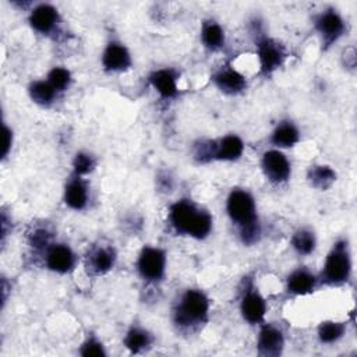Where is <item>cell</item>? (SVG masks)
<instances>
[{"instance_id": "obj_9", "label": "cell", "mask_w": 357, "mask_h": 357, "mask_svg": "<svg viewBox=\"0 0 357 357\" xmlns=\"http://www.w3.org/2000/svg\"><path fill=\"white\" fill-rule=\"evenodd\" d=\"M28 22L31 28L38 33L50 35L57 29L60 22V15L54 6L47 3H40L31 10Z\"/></svg>"}, {"instance_id": "obj_31", "label": "cell", "mask_w": 357, "mask_h": 357, "mask_svg": "<svg viewBox=\"0 0 357 357\" xmlns=\"http://www.w3.org/2000/svg\"><path fill=\"white\" fill-rule=\"evenodd\" d=\"M52 234L46 229H36L29 236V243L33 248H47L50 245Z\"/></svg>"}, {"instance_id": "obj_10", "label": "cell", "mask_w": 357, "mask_h": 357, "mask_svg": "<svg viewBox=\"0 0 357 357\" xmlns=\"http://www.w3.org/2000/svg\"><path fill=\"white\" fill-rule=\"evenodd\" d=\"M240 312L244 321L251 325H257L264 321L266 312V303L255 287L248 286L247 290L243 293L240 301Z\"/></svg>"}, {"instance_id": "obj_13", "label": "cell", "mask_w": 357, "mask_h": 357, "mask_svg": "<svg viewBox=\"0 0 357 357\" xmlns=\"http://www.w3.org/2000/svg\"><path fill=\"white\" fill-rule=\"evenodd\" d=\"M45 262L47 269L64 275L73 271L75 265V254L67 244H50L46 248Z\"/></svg>"}, {"instance_id": "obj_24", "label": "cell", "mask_w": 357, "mask_h": 357, "mask_svg": "<svg viewBox=\"0 0 357 357\" xmlns=\"http://www.w3.org/2000/svg\"><path fill=\"white\" fill-rule=\"evenodd\" d=\"M151 344H152V335L141 326H131L124 336V346L131 353H139L148 349Z\"/></svg>"}, {"instance_id": "obj_28", "label": "cell", "mask_w": 357, "mask_h": 357, "mask_svg": "<svg viewBox=\"0 0 357 357\" xmlns=\"http://www.w3.org/2000/svg\"><path fill=\"white\" fill-rule=\"evenodd\" d=\"M47 81L57 92H63L71 84V73L64 67H53L47 74Z\"/></svg>"}, {"instance_id": "obj_18", "label": "cell", "mask_w": 357, "mask_h": 357, "mask_svg": "<svg viewBox=\"0 0 357 357\" xmlns=\"http://www.w3.org/2000/svg\"><path fill=\"white\" fill-rule=\"evenodd\" d=\"M244 152V142L236 134H227L215 139V160L234 162L241 158Z\"/></svg>"}, {"instance_id": "obj_25", "label": "cell", "mask_w": 357, "mask_h": 357, "mask_svg": "<svg viewBox=\"0 0 357 357\" xmlns=\"http://www.w3.org/2000/svg\"><path fill=\"white\" fill-rule=\"evenodd\" d=\"M290 244L298 255H310L315 250L317 238L314 231H311L310 229L301 227L294 231V234L291 236Z\"/></svg>"}, {"instance_id": "obj_3", "label": "cell", "mask_w": 357, "mask_h": 357, "mask_svg": "<svg viewBox=\"0 0 357 357\" xmlns=\"http://www.w3.org/2000/svg\"><path fill=\"white\" fill-rule=\"evenodd\" d=\"M351 266L349 241L340 238L328 252L319 280L328 286H340L350 279Z\"/></svg>"}, {"instance_id": "obj_26", "label": "cell", "mask_w": 357, "mask_h": 357, "mask_svg": "<svg viewBox=\"0 0 357 357\" xmlns=\"http://www.w3.org/2000/svg\"><path fill=\"white\" fill-rule=\"evenodd\" d=\"M346 332V324L337 321H325L318 326V339L322 343H335L343 337Z\"/></svg>"}, {"instance_id": "obj_32", "label": "cell", "mask_w": 357, "mask_h": 357, "mask_svg": "<svg viewBox=\"0 0 357 357\" xmlns=\"http://www.w3.org/2000/svg\"><path fill=\"white\" fill-rule=\"evenodd\" d=\"M3 134H4V145H3L1 158L4 159V158L8 155L10 148H11V144H13V132H11V130H10L7 126H4V127H3Z\"/></svg>"}, {"instance_id": "obj_11", "label": "cell", "mask_w": 357, "mask_h": 357, "mask_svg": "<svg viewBox=\"0 0 357 357\" xmlns=\"http://www.w3.org/2000/svg\"><path fill=\"white\" fill-rule=\"evenodd\" d=\"M132 60L128 49L119 40H110L102 53V66L109 73L126 71L131 67Z\"/></svg>"}, {"instance_id": "obj_19", "label": "cell", "mask_w": 357, "mask_h": 357, "mask_svg": "<svg viewBox=\"0 0 357 357\" xmlns=\"http://www.w3.org/2000/svg\"><path fill=\"white\" fill-rule=\"evenodd\" d=\"M318 279L305 268H298L287 276L286 289L293 296H305L315 290Z\"/></svg>"}, {"instance_id": "obj_1", "label": "cell", "mask_w": 357, "mask_h": 357, "mask_svg": "<svg viewBox=\"0 0 357 357\" xmlns=\"http://www.w3.org/2000/svg\"><path fill=\"white\" fill-rule=\"evenodd\" d=\"M226 211L230 220L238 227L240 238L245 245L259 240L261 226L257 216V205L247 190L233 188L226 199Z\"/></svg>"}, {"instance_id": "obj_5", "label": "cell", "mask_w": 357, "mask_h": 357, "mask_svg": "<svg viewBox=\"0 0 357 357\" xmlns=\"http://www.w3.org/2000/svg\"><path fill=\"white\" fill-rule=\"evenodd\" d=\"M314 26L321 36V42L325 49L339 40V38H342L346 31V22L343 17L332 7L322 10L314 17Z\"/></svg>"}, {"instance_id": "obj_7", "label": "cell", "mask_w": 357, "mask_h": 357, "mask_svg": "<svg viewBox=\"0 0 357 357\" xmlns=\"http://www.w3.org/2000/svg\"><path fill=\"white\" fill-rule=\"evenodd\" d=\"M137 269L142 279L148 282H159L166 271V254L159 247L145 245L137 261Z\"/></svg>"}, {"instance_id": "obj_4", "label": "cell", "mask_w": 357, "mask_h": 357, "mask_svg": "<svg viewBox=\"0 0 357 357\" xmlns=\"http://www.w3.org/2000/svg\"><path fill=\"white\" fill-rule=\"evenodd\" d=\"M173 312L174 322L180 328L199 325L208 319L209 300L202 290L187 289L181 294Z\"/></svg>"}, {"instance_id": "obj_27", "label": "cell", "mask_w": 357, "mask_h": 357, "mask_svg": "<svg viewBox=\"0 0 357 357\" xmlns=\"http://www.w3.org/2000/svg\"><path fill=\"white\" fill-rule=\"evenodd\" d=\"M96 166L95 158L88 152H77L73 159V174L75 176H85L91 173Z\"/></svg>"}, {"instance_id": "obj_15", "label": "cell", "mask_w": 357, "mask_h": 357, "mask_svg": "<svg viewBox=\"0 0 357 357\" xmlns=\"http://www.w3.org/2000/svg\"><path fill=\"white\" fill-rule=\"evenodd\" d=\"M284 346V337L279 328L271 324H264L261 326L257 349L258 354L264 357H276L282 353Z\"/></svg>"}, {"instance_id": "obj_21", "label": "cell", "mask_w": 357, "mask_h": 357, "mask_svg": "<svg viewBox=\"0 0 357 357\" xmlns=\"http://www.w3.org/2000/svg\"><path fill=\"white\" fill-rule=\"evenodd\" d=\"M201 40L211 52H218L225 46V31L215 20H206L201 28Z\"/></svg>"}, {"instance_id": "obj_16", "label": "cell", "mask_w": 357, "mask_h": 357, "mask_svg": "<svg viewBox=\"0 0 357 357\" xmlns=\"http://www.w3.org/2000/svg\"><path fill=\"white\" fill-rule=\"evenodd\" d=\"M152 88L163 99H173L178 93L177 86V73L173 68H159L149 74L148 77Z\"/></svg>"}, {"instance_id": "obj_30", "label": "cell", "mask_w": 357, "mask_h": 357, "mask_svg": "<svg viewBox=\"0 0 357 357\" xmlns=\"http://www.w3.org/2000/svg\"><path fill=\"white\" fill-rule=\"evenodd\" d=\"M79 353H81V356H85V357H103V356H106V351H105V347H103L102 342H99L96 337H88L82 343Z\"/></svg>"}, {"instance_id": "obj_8", "label": "cell", "mask_w": 357, "mask_h": 357, "mask_svg": "<svg viewBox=\"0 0 357 357\" xmlns=\"http://www.w3.org/2000/svg\"><path fill=\"white\" fill-rule=\"evenodd\" d=\"M261 167L265 177L273 184L286 183L291 173L290 162L280 149H269L264 152Z\"/></svg>"}, {"instance_id": "obj_2", "label": "cell", "mask_w": 357, "mask_h": 357, "mask_svg": "<svg viewBox=\"0 0 357 357\" xmlns=\"http://www.w3.org/2000/svg\"><path fill=\"white\" fill-rule=\"evenodd\" d=\"M169 222L177 234L197 240L206 238L213 226L212 215L191 199H180L169 209Z\"/></svg>"}, {"instance_id": "obj_29", "label": "cell", "mask_w": 357, "mask_h": 357, "mask_svg": "<svg viewBox=\"0 0 357 357\" xmlns=\"http://www.w3.org/2000/svg\"><path fill=\"white\" fill-rule=\"evenodd\" d=\"M194 159L198 163L215 160V139H201L194 145Z\"/></svg>"}, {"instance_id": "obj_20", "label": "cell", "mask_w": 357, "mask_h": 357, "mask_svg": "<svg viewBox=\"0 0 357 357\" xmlns=\"http://www.w3.org/2000/svg\"><path fill=\"white\" fill-rule=\"evenodd\" d=\"M300 141V131L291 120H282L271 134V144L279 149L291 148Z\"/></svg>"}, {"instance_id": "obj_22", "label": "cell", "mask_w": 357, "mask_h": 357, "mask_svg": "<svg viewBox=\"0 0 357 357\" xmlns=\"http://www.w3.org/2000/svg\"><path fill=\"white\" fill-rule=\"evenodd\" d=\"M28 93L32 102H35L39 106L49 107L54 103L59 92L49 84L47 79H38L31 82V85L28 86Z\"/></svg>"}, {"instance_id": "obj_14", "label": "cell", "mask_w": 357, "mask_h": 357, "mask_svg": "<svg viewBox=\"0 0 357 357\" xmlns=\"http://www.w3.org/2000/svg\"><path fill=\"white\" fill-rule=\"evenodd\" d=\"M114 264H116V251L112 245H95L88 252L85 266L92 275L102 276L110 272Z\"/></svg>"}, {"instance_id": "obj_12", "label": "cell", "mask_w": 357, "mask_h": 357, "mask_svg": "<svg viewBox=\"0 0 357 357\" xmlns=\"http://www.w3.org/2000/svg\"><path fill=\"white\" fill-rule=\"evenodd\" d=\"M215 86L226 95H238L247 88L245 77L231 66H222L212 75Z\"/></svg>"}, {"instance_id": "obj_6", "label": "cell", "mask_w": 357, "mask_h": 357, "mask_svg": "<svg viewBox=\"0 0 357 357\" xmlns=\"http://www.w3.org/2000/svg\"><path fill=\"white\" fill-rule=\"evenodd\" d=\"M255 46L261 73L264 75H271L283 64L286 59V50L278 40L265 35H259L255 40Z\"/></svg>"}, {"instance_id": "obj_23", "label": "cell", "mask_w": 357, "mask_h": 357, "mask_svg": "<svg viewBox=\"0 0 357 357\" xmlns=\"http://www.w3.org/2000/svg\"><path fill=\"white\" fill-rule=\"evenodd\" d=\"M307 178L310 184L321 191L328 190L336 180V172L326 165H315L308 169Z\"/></svg>"}, {"instance_id": "obj_17", "label": "cell", "mask_w": 357, "mask_h": 357, "mask_svg": "<svg viewBox=\"0 0 357 357\" xmlns=\"http://www.w3.org/2000/svg\"><path fill=\"white\" fill-rule=\"evenodd\" d=\"M88 185L84 178L73 174L64 188V204L74 211H82L88 204Z\"/></svg>"}]
</instances>
